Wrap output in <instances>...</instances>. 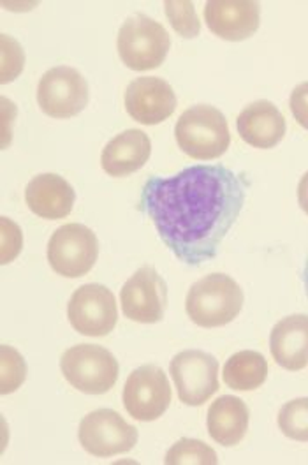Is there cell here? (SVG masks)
<instances>
[{
    "instance_id": "6da1fadb",
    "label": "cell",
    "mask_w": 308,
    "mask_h": 465,
    "mask_svg": "<svg viewBox=\"0 0 308 465\" xmlns=\"http://www.w3.org/2000/svg\"><path fill=\"white\" fill-rule=\"evenodd\" d=\"M249 178L223 164H196L173 176H150L141 189V210L169 251L189 266L217 258L225 234L238 221Z\"/></svg>"
},
{
    "instance_id": "7a4b0ae2",
    "label": "cell",
    "mask_w": 308,
    "mask_h": 465,
    "mask_svg": "<svg viewBox=\"0 0 308 465\" xmlns=\"http://www.w3.org/2000/svg\"><path fill=\"white\" fill-rule=\"evenodd\" d=\"M243 291L225 273H210L191 286L185 311L201 328H219L238 318L243 307Z\"/></svg>"
},
{
    "instance_id": "3957f363",
    "label": "cell",
    "mask_w": 308,
    "mask_h": 465,
    "mask_svg": "<svg viewBox=\"0 0 308 465\" xmlns=\"http://www.w3.org/2000/svg\"><path fill=\"white\" fill-rule=\"evenodd\" d=\"M174 138L182 152L197 161L217 159L231 145L224 114L210 104H196L185 110L174 125Z\"/></svg>"
},
{
    "instance_id": "277c9868",
    "label": "cell",
    "mask_w": 308,
    "mask_h": 465,
    "mask_svg": "<svg viewBox=\"0 0 308 465\" xmlns=\"http://www.w3.org/2000/svg\"><path fill=\"white\" fill-rule=\"evenodd\" d=\"M169 34L146 15H131L118 30L116 48L122 62L133 71H150L168 57Z\"/></svg>"
},
{
    "instance_id": "5b68a950",
    "label": "cell",
    "mask_w": 308,
    "mask_h": 465,
    "mask_svg": "<svg viewBox=\"0 0 308 465\" xmlns=\"http://www.w3.org/2000/svg\"><path fill=\"white\" fill-rule=\"evenodd\" d=\"M65 381L86 395H104L116 384L118 361L112 352L95 344H78L60 358Z\"/></svg>"
},
{
    "instance_id": "8992f818",
    "label": "cell",
    "mask_w": 308,
    "mask_h": 465,
    "mask_svg": "<svg viewBox=\"0 0 308 465\" xmlns=\"http://www.w3.org/2000/svg\"><path fill=\"white\" fill-rule=\"evenodd\" d=\"M169 374L185 406H203L219 391V361L210 352L187 349L174 354Z\"/></svg>"
},
{
    "instance_id": "52a82bcc",
    "label": "cell",
    "mask_w": 308,
    "mask_h": 465,
    "mask_svg": "<svg viewBox=\"0 0 308 465\" xmlns=\"http://www.w3.org/2000/svg\"><path fill=\"white\" fill-rule=\"evenodd\" d=\"M99 256L95 232L84 224L60 226L48 242V262L52 270L67 279L86 275Z\"/></svg>"
},
{
    "instance_id": "ba28073f",
    "label": "cell",
    "mask_w": 308,
    "mask_h": 465,
    "mask_svg": "<svg viewBox=\"0 0 308 465\" xmlns=\"http://www.w3.org/2000/svg\"><path fill=\"white\" fill-rule=\"evenodd\" d=\"M78 439L86 453L97 459H108L131 451L138 442V430L116 411L97 409L82 420Z\"/></svg>"
},
{
    "instance_id": "9c48e42d",
    "label": "cell",
    "mask_w": 308,
    "mask_h": 465,
    "mask_svg": "<svg viewBox=\"0 0 308 465\" xmlns=\"http://www.w3.org/2000/svg\"><path fill=\"white\" fill-rule=\"evenodd\" d=\"M37 104L52 118L80 115L88 104V84L84 74L69 65L46 71L37 85Z\"/></svg>"
},
{
    "instance_id": "30bf717a",
    "label": "cell",
    "mask_w": 308,
    "mask_h": 465,
    "mask_svg": "<svg viewBox=\"0 0 308 465\" xmlns=\"http://www.w3.org/2000/svg\"><path fill=\"white\" fill-rule=\"evenodd\" d=\"M122 401L125 411L134 420H159L171 404V386L166 372L157 365H141L125 381Z\"/></svg>"
},
{
    "instance_id": "8fae6325",
    "label": "cell",
    "mask_w": 308,
    "mask_h": 465,
    "mask_svg": "<svg viewBox=\"0 0 308 465\" xmlns=\"http://www.w3.org/2000/svg\"><path fill=\"white\" fill-rule=\"evenodd\" d=\"M71 326L84 337H106L118 320L112 290L103 284H84L73 292L67 303Z\"/></svg>"
},
{
    "instance_id": "7c38bea8",
    "label": "cell",
    "mask_w": 308,
    "mask_h": 465,
    "mask_svg": "<svg viewBox=\"0 0 308 465\" xmlns=\"http://www.w3.org/2000/svg\"><path fill=\"white\" fill-rule=\"evenodd\" d=\"M120 303L127 320L159 322L168 309V286L154 266H141L120 291Z\"/></svg>"
},
{
    "instance_id": "4fadbf2b",
    "label": "cell",
    "mask_w": 308,
    "mask_h": 465,
    "mask_svg": "<svg viewBox=\"0 0 308 465\" xmlns=\"http://www.w3.org/2000/svg\"><path fill=\"white\" fill-rule=\"evenodd\" d=\"M124 103L131 118L143 125L163 124L176 110L174 90L166 80L155 76L133 80L125 90Z\"/></svg>"
},
{
    "instance_id": "5bb4252c",
    "label": "cell",
    "mask_w": 308,
    "mask_h": 465,
    "mask_svg": "<svg viewBox=\"0 0 308 465\" xmlns=\"http://www.w3.org/2000/svg\"><path fill=\"white\" fill-rule=\"evenodd\" d=\"M208 29L224 41H245L261 24V5L253 0H210L204 5Z\"/></svg>"
},
{
    "instance_id": "9a60e30c",
    "label": "cell",
    "mask_w": 308,
    "mask_h": 465,
    "mask_svg": "<svg viewBox=\"0 0 308 465\" xmlns=\"http://www.w3.org/2000/svg\"><path fill=\"white\" fill-rule=\"evenodd\" d=\"M75 200V189L60 174H37L28 182L25 189V202L30 212L46 221L67 217Z\"/></svg>"
},
{
    "instance_id": "2e32d148",
    "label": "cell",
    "mask_w": 308,
    "mask_h": 465,
    "mask_svg": "<svg viewBox=\"0 0 308 465\" xmlns=\"http://www.w3.org/2000/svg\"><path fill=\"white\" fill-rule=\"evenodd\" d=\"M236 129L247 145L268 150L281 143L287 125L281 110L273 103L261 99L238 115Z\"/></svg>"
},
{
    "instance_id": "e0dca14e",
    "label": "cell",
    "mask_w": 308,
    "mask_h": 465,
    "mask_svg": "<svg viewBox=\"0 0 308 465\" xmlns=\"http://www.w3.org/2000/svg\"><path fill=\"white\" fill-rule=\"evenodd\" d=\"M270 351L282 369L298 372L308 365V316L282 318L270 333Z\"/></svg>"
},
{
    "instance_id": "ac0fdd59",
    "label": "cell",
    "mask_w": 308,
    "mask_h": 465,
    "mask_svg": "<svg viewBox=\"0 0 308 465\" xmlns=\"http://www.w3.org/2000/svg\"><path fill=\"white\" fill-rule=\"evenodd\" d=\"M152 153V142L140 129H129L110 140L101 155V166L110 176H129L144 166Z\"/></svg>"
},
{
    "instance_id": "d6986e66",
    "label": "cell",
    "mask_w": 308,
    "mask_h": 465,
    "mask_svg": "<svg viewBox=\"0 0 308 465\" xmlns=\"http://www.w3.org/2000/svg\"><path fill=\"white\" fill-rule=\"evenodd\" d=\"M251 412L247 404L233 395L219 397L206 416V427L210 437L225 448L236 446L249 430Z\"/></svg>"
},
{
    "instance_id": "ffe728a7",
    "label": "cell",
    "mask_w": 308,
    "mask_h": 465,
    "mask_svg": "<svg viewBox=\"0 0 308 465\" xmlns=\"http://www.w3.org/2000/svg\"><path fill=\"white\" fill-rule=\"evenodd\" d=\"M268 378L266 358L257 351L234 352L224 365V382L234 391H253Z\"/></svg>"
},
{
    "instance_id": "44dd1931",
    "label": "cell",
    "mask_w": 308,
    "mask_h": 465,
    "mask_svg": "<svg viewBox=\"0 0 308 465\" xmlns=\"http://www.w3.org/2000/svg\"><path fill=\"white\" fill-rule=\"evenodd\" d=\"M166 465H215L219 464L217 453L203 440L197 439H180L171 446L166 457H164Z\"/></svg>"
},
{
    "instance_id": "7402d4cb",
    "label": "cell",
    "mask_w": 308,
    "mask_h": 465,
    "mask_svg": "<svg viewBox=\"0 0 308 465\" xmlns=\"http://www.w3.org/2000/svg\"><path fill=\"white\" fill-rule=\"evenodd\" d=\"M277 423L283 436L298 442H308V397L285 402Z\"/></svg>"
},
{
    "instance_id": "603a6c76",
    "label": "cell",
    "mask_w": 308,
    "mask_h": 465,
    "mask_svg": "<svg viewBox=\"0 0 308 465\" xmlns=\"http://www.w3.org/2000/svg\"><path fill=\"white\" fill-rule=\"evenodd\" d=\"M166 16L171 27L185 39H194L201 32L194 4L189 0H169L164 2Z\"/></svg>"
},
{
    "instance_id": "cb8c5ba5",
    "label": "cell",
    "mask_w": 308,
    "mask_h": 465,
    "mask_svg": "<svg viewBox=\"0 0 308 465\" xmlns=\"http://www.w3.org/2000/svg\"><path fill=\"white\" fill-rule=\"evenodd\" d=\"M0 354H2L0 391L2 395H9L24 384V381L27 378V363L24 356L11 346H2Z\"/></svg>"
},
{
    "instance_id": "d4e9b609",
    "label": "cell",
    "mask_w": 308,
    "mask_h": 465,
    "mask_svg": "<svg viewBox=\"0 0 308 465\" xmlns=\"http://www.w3.org/2000/svg\"><path fill=\"white\" fill-rule=\"evenodd\" d=\"M2 45V84H9L20 76L25 64V54L20 46V43L7 34H2L0 37Z\"/></svg>"
},
{
    "instance_id": "484cf974",
    "label": "cell",
    "mask_w": 308,
    "mask_h": 465,
    "mask_svg": "<svg viewBox=\"0 0 308 465\" xmlns=\"http://www.w3.org/2000/svg\"><path fill=\"white\" fill-rule=\"evenodd\" d=\"M22 242V230L7 217H2V264L13 262L20 254Z\"/></svg>"
},
{
    "instance_id": "4316f807",
    "label": "cell",
    "mask_w": 308,
    "mask_h": 465,
    "mask_svg": "<svg viewBox=\"0 0 308 465\" xmlns=\"http://www.w3.org/2000/svg\"><path fill=\"white\" fill-rule=\"evenodd\" d=\"M289 108L298 125L308 131V82L300 84L291 92Z\"/></svg>"
},
{
    "instance_id": "83f0119b",
    "label": "cell",
    "mask_w": 308,
    "mask_h": 465,
    "mask_svg": "<svg viewBox=\"0 0 308 465\" xmlns=\"http://www.w3.org/2000/svg\"><path fill=\"white\" fill-rule=\"evenodd\" d=\"M298 203L308 215V172L302 176L298 183Z\"/></svg>"
},
{
    "instance_id": "f1b7e54d",
    "label": "cell",
    "mask_w": 308,
    "mask_h": 465,
    "mask_svg": "<svg viewBox=\"0 0 308 465\" xmlns=\"http://www.w3.org/2000/svg\"><path fill=\"white\" fill-rule=\"evenodd\" d=\"M303 284H305V292H307L308 298V258L305 262V268H303Z\"/></svg>"
}]
</instances>
